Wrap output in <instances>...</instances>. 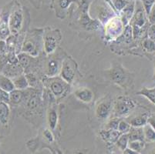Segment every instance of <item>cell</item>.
Segmentation results:
<instances>
[{"instance_id":"6da1fadb","label":"cell","mask_w":155,"mask_h":154,"mask_svg":"<svg viewBox=\"0 0 155 154\" xmlns=\"http://www.w3.org/2000/svg\"><path fill=\"white\" fill-rule=\"evenodd\" d=\"M42 50H43V29H33L24 39L22 52L33 57H37Z\"/></svg>"},{"instance_id":"7a4b0ae2","label":"cell","mask_w":155,"mask_h":154,"mask_svg":"<svg viewBox=\"0 0 155 154\" xmlns=\"http://www.w3.org/2000/svg\"><path fill=\"white\" fill-rule=\"evenodd\" d=\"M130 25L133 29L134 39L135 41L139 40L147 35V29L150 26L148 21V17L143 7L137 8V10L134 12L131 20L130 21Z\"/></svg>"},{"instance_id":"3957f363","label":"cell","mask_w":155,"mask_h":154,"mask_svg":"<svg viewBox=\"0 0 155 154\" xmlns=\"http://www.w3.org/2000/svg\"><path fill=\"white\" fill-rule=\"evenodd\" d=\"M43 86L50 90V93L56 98V101L66 97L70 90V84L67 83L60 76L46 77L43 79Z\"/></svg>"},{"instance_id":"277c9868","label":"cell","mask_w":155,"mask_h":154,"mask_svg":"<svg viewBox=\"0 0 155 154\" xmlns=\"http://www.w3.org/2000/svg\"><path fill=\"white\" fill-rule=\"evenodd\" d=\"M136 107L134 101L126 96L117 97L113 103V117L127 118L130 116Z\"/></svg>"},{"instance_id":"5b68a950","label":"cell","mask_w":155,"mask_h":154,"mask_svg":"<svg viewBox=\"0 0 155 154\" xmlns=\"http://www.w3.org/2000/svg\"><path fill=\"white\" fill-rule=\"evenodd\" d=\"M61 32L58 29L47 27L43 29V52L46 56L55 53L62 40Z\"/></svg>"},{"instance_id":"8992f818","label":"cell","mask_w":155,"mask_h":154,"mask_svg":"<svg viewBox=\"0 0 155 154\" xmlns=\"http://www.w3.org/2000/svg\"><path fill=\"white\" fill-rule=\"evenodd\" d=\"M108 76L114 84L124 89L130 87L133 82L131 73L125 70L120 64L113 66L110 70H108Z\"/></svg>"},{"instance_id":"52a82bcc","label":"cell","mask_w":155,"mask_h":154,"mask_svg":"<svg viewBox=\"0 0 155 154\" xmlns=\"http://www.w3.org/2000/svg\"><path fill=\"white\" fill-rule=\"evenodd\" d=\"M58 49L47 56L44 62V76L46 77H55L60 73L62 64L66 56H63V53H57Z\"/></svg>"},{"instance_id":"ba28073f","label":"cell","mask_w":155,"mask_h":154,"mask_svg":"<svg viewBox=\"0 0 155 154\" xmlns=\"http://www.w3.org/2000/svg\"><path fill=\"white\" fill-rule=\"evenodd\" d=\"M125 25L120 17H113L105 25V36L109 41L114 42L123 34Z\"/></svg>"},{"instance_id":"9c48e42d","label":"cell","mask_w":155,"mask_h":154,"mask_svg":"<svg viewBox=\"0 0 155 154\" xmlns=\"http://www.w3.org/2000/svg\"><path fill=\"white\" fill-rule=\"evenodd\" d=\"M78 71L77 63L70 56H66L63 59L60 70V77L69 84H72L74 81Z\"/></svg>"},{"instance_id":"30bf717a","label":"cell","mask_w":155,"mask_h":154,"mask_svg":"<svg viewBox=\"0 0 155 154\" xmlns=\"http://www.w3.org/2000/svg\"><path fill=\"white\" fill-rule=\"evenodd\" d=\"M113 103L110 97H105L100 100L95 109V116L99 121H105L112 114Z\"/></svg>"},{"instance_id":"8fae6325","label":"cell","mask_w":155,"mask_h":154,"mask_svg":"<svg viewBox=\"0 0 155 154\" xmlns=\"http://www.w3.org/2000/svg\"><path fill=\"white\" fill-rule=\"evenodd\" d=\"M23 23V14L22 9L17 8L10 15L9 19V29L11 32L16 34L19 32Z\"/></svg>"},{"instance_id":"7c38bea8","label":"cell","mask_w":155,"mask_h":154,"mask_svg":"<svg viewBox=\"0 0 155 154\" xmlns=\"http://www.w3.org/2000/svg\"><path fill=\"white\" fill-rule=\"evenodd\" d=\"M46 121L49 126V129H50L53 132L56 129L59 121V115L56 105H53V104L49 105L47 113H46Z\"/></svg>"},{"instance_id":"4fadbf2b","label":"cell","mask_w":155,"mask_h":154,"mask_svg":"<svg viewBox=\"0 0 155 154\" xmlns=\"http://www.w3.org/2000/svg\"><path fill=\"white\" fill-rule=\"evenodd\" d=\"M122 134L118 130L114 129H102L100 132V136L101 139L107 143V145H114L116 143L117 139Z\"/></svg>"},{"instance_id":"5bb4252c","label":"cell","mask_w":155,"mask_h":154,"mask_svg":"<svg viewBox=\"0 0 155 154\" xmlns=\"http://www.w3.org/2000/svg\"><path fill=\"white\" fill-rule=\"evenodd\" d=\"M74 95L80 101L84 103H91L94 98V94L92 90L86 87L77 89L74 91Z\"/></svg>"},{"instance_id":"9a60e30c","label":"cell","mask_w":155,"mask_h":154,"mask_svg":"<svg viewBox=\"0 0 155 154\" xmlns=\"http://www.w3.org/2000/svg\"><path fill=\"white\" fill-rule=\"evenodd\" d=\"M134 12L135 2H134V1H130V2L126 5V7L124 8L123 10L120 12V13L122 14V16L120 17V19L125 26L130 23V21L131 20L132 17H133Z\"/></svg>"},{"instance_id":"2e32d148","label":"cell","mask_w":155,"mask_h":154,"mask_svg":"<svg viewBox=\"0 0 155 154\" xmlns=\"http://www.w3.org/2000/svg\"><path fill=\"white\" fill-rule=\"evenodd\" d=\"M149 116L147 113H142L140 115L134 116L128 120V123L133 127H143L147 124Z\"/></svg>"},{"instance_id":"e0dca14e","label":"cell","mask_w":155,"mask_h":154,"mask_svg":"<svg viewBox=\"0 0 155 154\" xmlns=\"http://www.w3.org/2000/svg\"><path fill=\"white\" fill-rule=\"evenodd\" d=\"M128 134H129V141H145L143 127L131 126V129H130Z\"/></svg>"},{"instance_id":"ac0fdd59","label":"cell","mask_w":155,"mask_h":154,"mask_svg":"<svg viewBox=\"0 0 155 154\" xmlns=\"http://www.w3.org/2000/svg\"><path fill=\"white\" fill-rule=\"evenodd\" d=\"M137 95H140L142 97H144L152 103L155 105V88L148 89L146 87H143L139 92L137 93Z\"/></svg>"},{"instance_id":"d6986e66","label":"cell","mask_w":155,"mask_h":154,"mask_svg":"<svg viewBox=\"0 0 155 154\" xmlns=\"http://www.w3.org/2000/svg\"><path fill=\"white\" fill-rule=\"evenodd\" d=\"M13 85L15 88L19 90H26L29 86L26 76H23V75H20V76H17V78H15L14 80Z\"/></svg>"},{"instance_id":"ffe728a7","label":"cell","mask_w":155,"mask_h":154,"mask_svg":"<svg viewBox=\"0 0 155 154\" xmlns=\"http://www.w3.org/2000/svg\"><path fill=\"white\" fill-rule=\"evenodd\" d=\"M143 134H144V139L146 143H153L155 142V130L149 125L146 124L143 127Z\"/></svg>"},{"instance_id":"44dd1931","label":"cell","mask_w":155,"mask_h":154,"mask_svg":"<svg viewBox=\"0 0 155 154\" xmlns=\"http://www.w3.org/2000/svg\"><path fill=\"white\" fill-rule=\"evenodd\" d=\"M141 46L145 53H155V41L146 37L142 39Z\"/></svg>"},{"instance_id":"7402d4cb","label":"cell","mask_w":155,"mask_h":154,"mask_svg":"<svg viewBox=\"0 0 155 154\" xmlns=\"http://www.w3.org/2000/svg\"><path fill=\"white\" fill-rule=\"evenodd\" d=\"M128 143H129V134L125 133L122 134L117 139V141L115 143V146L117 148L120 149L121 152H123L124 149L128 147Z\"/></svg>"},{"instance_id":"603a6c76","label":"cell","mask_w":155,"mask_h":154,"mask_svg":"<svg viewBox=\"0 0 155 154\" xmlns=\"http://www.w3.org/2000/svg\"><path fill=\"white\" fill-rule=\"evenodd\" d=\"M146 145V142L145 141H140V140H134V141H129L128 143V148L133 149V150L136 151V152L141 153L142 151L143 150Z\"/></svg>"},{"instance_id":"cb8c5ba5","label":"cell","mask_w":155,"mask_h":154,"mask_svg":"<svg viewBox=\"0 0 155 154\" xmlns=\"http://www.w3.org/2000/svg\"><path fill=\"white\" fill-rule=\"evenodd\" d=\"M75 0H56V9H57V14H60V12L66 11L70 7V4Z\"/></svg>"},{"instance_id":"d4e9b609","label":"cell","mask_w":155,"mask_h":154,"mask_svg":"<svg viewBox=\"0 0 155 154\" xmlns=\"http://www.w3.org/2000/svg\"><path fill=\"white\" fill-rule=\"evenodd\" d=\"M24 93L21 90H13V91L11 92L10 95H9V100L13 103L17 104L22 101Z\"/></svg>"},{"instance_id":"484cf974","label":"cell","mask_w":155,"mask_h":154,"mask_svg":"<svg viewBox=\"0 0 155 154\" xmlns=\"http://www.w3.org/2000/svg\"><path fill=\"white\" fill-rule=\"evenodd\" d=\"M122 119L117 118V117H112L107 120V123L105 124V129H114V130H117L118 125H119L120 121Z\"/></svg>"},{"instance_id":"4316f807","label":"cell","mask_w":155,"mask_h":154,"mask_svg":"<svg viewBox=\"0 0 155 154\" xmlns=\"http://www.w3.org/2000/svg\"><path fill=\"white\" fill-rule=\"evenodd\" d=\"M9 116V108L3 103H0V123H5Z\"/></svg>"},{"instance_id":"83f0119b","label":"cell","mask_w":155,"mask_h":154,"mask_svg":"<svg viewBox=\"0 0 155 154\" xmlns=\"http://www.w3.org/2000/svg\"><path fill=\"white\" fill-rule=\"evenodd\" d=\"M131 129V126L128 123L127 120H125L124 119H122L119 123L118 125L117 130L121 134L129 133L130 130Z\"/></svg>"},{"instance_id":"f1b7e54d","label":"cell","mask_w":155,"mask_h":154,"mask_svg":"<svg viewBox=\"0 0 155 154\" xmlns=\"http://www.w3.org/2000/svg\"><path fill=\"white\" fill-rule=\"evenodd\" d=\"M43 138L48 143H53L55 142V136L53 132L49 128H46L43 131Z\"/></svg>"},{"instance_id":"f546056e","label":"cell","mask_w":155,"mask_h":154,"mask_svg":"<svg viewBox=\"0 0 155 154\" xmlns=\"http://www.w3.org/2000/svg\"><path fill=\"white\" fill-rule=\"evenodd\" d=\"M141 1L143 9H144L147 15L148 16L150 11H151L152 8H153V5H155V0H141Z\"/></svg>"},{"instance_id":"4dcf8cb0","label":"cell","mask_w":155,"mask_h":154,"mask_svg":"<svg viewBox=\"0 0 155 154\" xmlns=\"http://www.w3.org/2000/svg\"><path fill=\"white\" fill-rule=\"evenodd\" d=\"M129 2H130L127 0H114V5L117 8V10L120 12Z\"/></svg>"},{"instance_id":"1f68e13d","label":"cell","mask_w":155,"mask_h":154,"mask_svg":"<svg viewBox=\"0 0 155 154\" xmlns=\"http://www.w3.org/2000/svg\"><path fill=\"white\" fill-rule=\"evenodd\" d=\"M147 36L151 40L155 41V24L150 25L147 32Z\"/></svg>"},{"instance_id":"d6a6232c","label":"cell","mask_w":155,"mask_h":154,"mask_svg":"<svg viewBox=\"0 0 155 154\" xmlns=\"http://www.w3.org/2000/svg\"><path fill=\"white\" fill-rule=\"evenodd\" d=\"M9 100V95L6 91L0 89V102H7Z\"/></svg>"},{"instance_id":"836d02e7","label":"cell","mask_w":155,"mask_h":154,"mask_svg":"<svg viewBox=\"0 0 155 154\" xmlns=\"http://www.w3.org/2000/svg\"><path fill=\"white\" fill-rule=\"evenodd\" d=\"M148 21L150 25L152 24H155V5H153V7L152 8L151 11H150V14L148 15Z\"/></svg>"},{"instance_id":"e575fe53","label":"cell","mask_w":155,"mask_h":154,"mask_svg":"<svg viewBox=\"0 0 155 154\" xmlns=\"http://www.w3.org/2000/svg\"><path fill=\"white\" fill-rule=\"evenodd\" d=\"M147 123L155 130V116H149Z\"/></svg>"},{"instance_id":"d590c367","label":"cell","mask_w":155,"mask_h":154,"mask_svg":"<svg viewBox=\"0 0 155 154\" xmlns=\"http://www.w3.org/2000/svg\"><path fill=\"white\" fill-rule=\"evenodd\" d=\"M122 154H141V153H139V152H136V151L133 150V149H130V148H127L126 149L122 152Z\"/></svg>"},{"instance_id":"8d00e7d4","label":"cell","mask_w":155,"mask_h":154,"mask_svg":"<svg viewBox=\"0 0 155 154\" xmlns=\"http://www.w3.org/2000/svg\"><path fill=\"white\" fill-rule=\"evenodd\" d=\"M85 151L84 150H75L73 151V152H70L69 154H85Z\"/></svg>"},{"instance_id":"74e56055","label":"cell","mask_w":155,"mask_h":154,"mask_svg":"<svg viewBox=\"0 0 155 154\" xmlns=\"http://www.w3.org/2000/svg\"><path fill=\"white\" fill-rule=\"evenodd\" d=\"M150 154H155V149H153V150L150 152Z\"/></svg>"},{"instance_id":"f35d334b","label":"cell","mask_w":155,"mask_h":154,"mask_svg":"<svg viewBox=\"0 0 155 154\" xmlns=\"http://www.w3.org/2000/svg\"><path fill=\"white\" fill-rule=\"evenodd\" d=\"M153 80H155V64H154V73H153Z\"/></svg>"},{"instance_id":"ab89813d","label":"cell","mask_w":155,"mask_h":154,"mask_svg":"<svg viewBox=\"0 0 155 154\" xmlns=\"http://www.w3.org/2000/svg\"><path fill=\"white\" fill-rule=\"evenodd\" d=\"M110 154H115V153H114V152H112V153H110Z\"/></svg>"}]
</instances>
